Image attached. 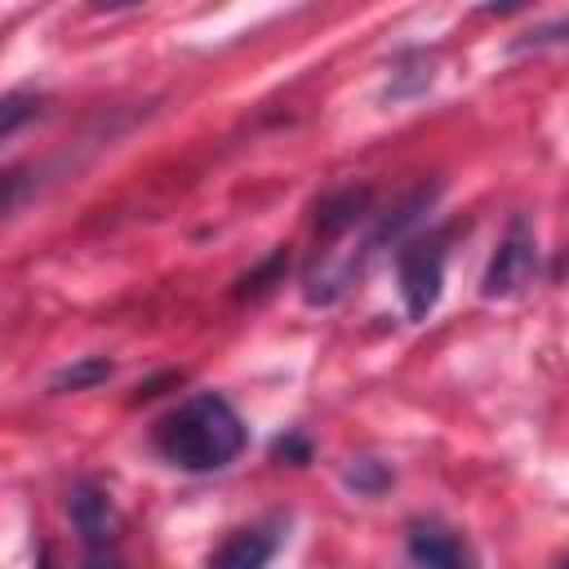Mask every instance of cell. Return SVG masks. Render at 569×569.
Segmentation results:
<instances>
[{
    "mask_svg": "<svg viewBox=\"0 0 569 569\" xmlns=\"http://www.w3.org/2000/svg\"><path fill=\"white\" fill-rule=\"evenodd\" d=\"M431 58L427 53H405L400 58V76L391 80V98H405V93H418V89H427L431 84Z\"/></svg>",
    "mask_w": 569,
    "mask_h": 569,
    "instance_id": "cell-9",
    "label": "cell"
},
{
    "mask_svg": "<svg viewBox=\"0 0 569 569\" xmlns=\"http://www.w3.org/2000/svg\"><path fill=\"white\" fill-rule=\"evenodd\" d=\"M156 449L182 471H218L244 449V422L222 396L204 391L160 418Z\"/></svg>",
    "mask_w": 569,
    "mask_h": 569,
    "instance_id": "cell-1",
    "label": "cell"
},
{
    "mask_svg": "<svg viewBox=\"0 0 569 569\" xmlns=\"http://www.w3.org/2000/svg\"><path fill=\"white\" fill-rule=\"evenodd\" d=\"M80 569H124V565H120V556H116L111 547H98V551H89V556H84V565H80Z\"/></svg>",
    "mask_w": 569,
    "mask_h": 569,
    "instance_id": "cell-14",
    "label": "cell"
},
{
    "mask_svg": "<svg viewBox=\"0 0 569 569\" xmlns=\"http://www.w3.org/2000/svg\"><path fill=\"white\" fill-rule=\"evenodd\" d=\"M565 569H569V565H565Z\"/></svg>",
    "mask_w": 569,
    "mask_h": 569,
    "instance_id": "cell-16",
    "label": "cell"
},
{
    "mask_svg": "<svg viewBox=\"0 0 569 569\" xmlns=\"http://www.w3.org/2000/svg\"><path fill=\"white\" fill-rule=\"evenodd\" d=\"M307 440H298V436H289V440H276V458H293V462H307Z\"/></svg>",
    "mask_w": 569,
    "mask_h": 569,
    "instance_id": "cell-15",
    "label": "cell"
},
{
    "mask_svg": "<svg viewBox=\"0 0 569 569\" xmlns=\"http://www.w3.org/2000/svg\"><path fill=\"white\" fill-rule=\"evenodd\" d=\"M67 511H71L76 533L89 542V551H98V547H111V542H116L120 516H116V507H111L107 489H98V485L80 480V485L67 493Z\"/></svg>",
    "mask_w": 569,
    "mask_h": 569,
    "instance_id": "cell-4",
    "label": "cell"
},
{
    "mask_svg": "<svg viewBox=\"0 0 569 569\" xmlns=\"http://www.w3.org/2000/svg\"><path fill=\"white\" fill-rule=\"evenodd\" d=\"M284 262H289V258H284V249H276L258 271H249V276L240 280V298H258V293H267V289H271V280H280Z\"/></svg>",
    "mask_w": 569,
    "mask_h": 569,
    "instance_id": "cell-10",
    "label": "cell"
},
{
    "mask_svg": "<svg viewBox=\"0 0 569 569\" xmlns=\"http://www.w3.org/2000/svg\"><path fill=\"white\" fill-rule=\"evenodd\" d=\"M387 480H391V476H387V471H382L373 458H360L356 467H347V485H356L360 493H378Z\"/></svg>",
    "mask_w": 569,
    "mask_h": 569,
    "instance_id": "cell-12",
    "label": "cell"
},
{
    "mask_svg": "<svg viewBox=\"0 0 569 569\" xmlns=\"http://www.w3.org/2000/svg\"><path fill=\"white\" fill-rule=\"evenodd\" d=\"M409 560H413L418 569H476L471 547H467L453 529H445V525H436V520L409 529Z\"/></svg>",
    "mask_w": 569,
    "mask_h": 569,
    "instance_id": "cell-5",
    "label": "cell"
},
{
    "mask_svg": "<svg viewBox=\"0 0 569 569\" xmlns=\"http://www.w3.org/2000/svg\"><path fill=\"white\" fill-rule=\"evenodd\" d=\"M560 40H569V18H565V22H547V27L525 31L511 49H542V44H560Z\"/></svg>",
    "mask_w": 569,
    "mask_h": 569,
    "instance_id": "cell-13",
    "label": "cell"
},
{
    "mask_svg": "<svg viewBox=\"0 0 569 569\" xmlns=\"http://www.w3.org/2000/svg\"><path fill=\"white\" fill-rule=\"evenodd\" d=\"M538 271V244H533V231L525 218H511L502 244L493 249L485 276H480V293L485 298H511L520 293Z\"/></svg>",
    "mask_w": 569,
    "mask_h": 569,
    "instance_id": "cell-2",
    "label": "cell"
},
{
    "mask_svg": "<svg viewBox=\"0 0 569 569\" xmlns=\"http://www.w3.org/2000/svg\"><path fill=\"white\" fill-rule=\"evenodd\" d=\"M27 116H36V98L31 93H9L4 107H0V138H13Z\"/></svg>",
    "mask_w": 569,
    "mask_h": 569,
    "instance_id": "cell-11",
    "label": "cell"
},
{
    "mask_svg": "<svg viewBox=\"0 0 569 569\" xmlns=\"http://www.w3.org/2000/svg\"><path fill=\"white\" fill-rule=\"evenodd\" d=\"M271 551H276V538L271 533H262V529H236V533H227L213 547V556H209L204 569H267Z\"/></svg>",
    "mask_w": 569,
    "mask_h": 569,
    "instance_id": "cell-6",
    "label": "cell"
},
{
    "mask_svg": "<svg viewBox=\"0 0 569 569\" xmlns=\"http://www.w3.org/2000/svg\"><path fill=\"white\" fill-rule=\"evenodd\" d=\"M365 209H369V187L338 191L333 200H325V204H320L316 227H320V236H342V231H351V227L360 222V213H365Z\"/></svg>",
    "mask_w": 569,
    "mask_h": 569,
    "instance_id": "cell-7",
    "label": "cell"
},
{
    "mask_svg": "<svg viewBox=\"0 0 569 569\" xmlns=\"http://www.w3.org/2000/svg\"><path fill=\"white\" fill-rule=\"evenodd\" d=\"M396 267H400V293H405L409 316L427 320L431 307L440 302V284H445V244L436 236L413 240V244L400 249Z\"/></svg>",
    "mask_w": 569,
    "mask_h": 569,
    "instance_id": "cell-3",
    "label": "cell"
},
{
    "mask_svg": "<svg viewBox=\"0 0 569 569\" xmlns=\"http://www.w3.org/2000/svg\"><path fill=\"white\" fill-rule=\"evenodd\" d=\"M111 378V360H102V356H80L76 365H67V369H58L53 378H49V391H84V387H98V382H107Z\"/></svg>",
    "mask_w": 569,
    "mask_h": 569,
    "instance_id": "cell-8",
    "label": "cell"
}]
</instances>
